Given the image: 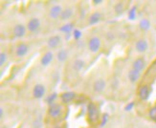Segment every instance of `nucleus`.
Here are the masks:
<instances>
[{
  "instance_id": "obj_19",
  "label": "nucleus",
  "mask_w": 156,
  "mask_h": 128,
  "mask_svg": "<svg viewBox=\"0 0 156 128\" xmlns=\"http://www.w3.org/2000/svg\"><path fill=\"white\" fill-rule=\"evenodd\" d=\"M85 66V61L80 58H78L76 59L75 61L73 62V65H72V68L73 70L75 72H80L81 70H83Z\"/></svg>"
},
{
  "instance_id": "obj_28",
  "label": "nucleus",
  "mask_w": 156,
  "mask_h": 128,
  "mask_svg": "<svg viewBox=\"0 0 156 128\" xmlns=\"http://www.w3.org/2000/svg\"><path fill=\"white\" fill-rule=\"evenodd\" d=\"M136 16V7H132V8L128 11V18L134 19Z\"/></svg>"
},
{
  "instance_id": "obj_14",
  "label": "nucleus",
  "mask_w": 156,
  "mask_h": 128,
  "mask_svg": "<svg viewBox=\"0 0 156 128\" xmlns=\"http://www.w3.org/2000/svg\"><path fill=\"white\" fill-rule=\"evenodd\" d=\"M62 42V37L59 36H52L48 39V47L50 49H57L58 45Z\"/></svg>"
},
{
  "instance_id": "obj_33",
  "label": "nucleus",
  "mask_w": 156,
  "mask_h": 128,
  "mask_svg": "<svg viewBox=\"0 0 156 128\" xmlns=\"http://www.w3.org/2000/svg\"><path fill=\"white\" fill-rule=\"evenodd\" d=\"M55 128H62V127H59V126H57V127H55Z\"/></svg>"
},
{
  "instance_id": "obj_26",
  "label": "nucleus",
  "mask_w": 156,
  "mask_h": 128,
  "mask_svg": "<svg viewBox=\"0 0 156 128\" xmlns=\"http://www.w3.org/2000/svg\"><path fill=\"white\" fill-rule=\"evenodd\" d=\"M56 99H57V94L54 93V94H52V95H49L48 97H47L46 102H47V103H49L51 105V104H53L54 102H55Z\"/></svg>"
},
{
  "instance_id": "obj_9",
  "label": "nucleus",
  "mask_w": 156,
  "mask_h": 128,
  "mask_svg": "<svg viewBox=\"0 0 156 128\" xmlns=\"http://www.w3.org/2000/svg\"><path fill=\"white\" fill-rule=\"evenodd\" d=\"M26 31H27V27H25L23 24H16L13 27V36L16 37H23L26 35Z\"/></svg>"
},
{
  "instance_id": "obj_27",
  "label": "nucleus",
  "mask_w": 156,
  "mask_h": 128,
  "mask_svg": "<svg viewBox=\"0 0 156 128\" xmlns=\"http://www.w3.org/2000/svg\"><path fill=\"white\" fill-rule=\"evenodd\" d=\"M72 36H73V37L75 40H79L81 37V36H83V33H81V32L79 29H75L72 33Z\"/></svg>"
},
{
  "instance_id": "obj_17",
  "label": "nucleus",
  "mask_w": 156,
  "mask_h": 128,
  "mask_svg": "<svg viewBox=\"0 0 156 128\" xmlns=\"http://www.w3.org/2000/svg\"><path fill=\"white\" fill-rule=\"evenodd\" d=\"M140 77H141V73L136 71V70H134V69H131L127 74L128 79H129V81L132 82V83L137 82L139 80V78H140Z\"/></svg>"
},
{
  "instance_id": "obj_22",
  "label": "nucleus",
  "mask_w": 156,
  "mask_h": 128,
  "mask_svg": "<svg viewBox=\"0 0 156 128\" xmlns=\"http://www.w3.org/2000/svg\"><path fill=\"white\" fill-rule=\"evenodd\" d=\"M139 28L142 31H147L151 28V21L147 18H143L139 22Z\"/></svg>"
},
{
  "instance_id": "obj_21",
  "label": "nucleus",
  "mask_w": 156,
  "mask_h": 128,
  "mask_svg": "<svg viewBox=\"0 0 156 128\" xmlns=\"http://www.w3.org/2000/svg\"><path fill=\"white\" fill-rule=\"evenodd\" d=\"M67 57H68V52H67L65 49L59 50L57 54V59L59 62H64L67 59Z\"/></svg>"
},
{
  "instance_id": "obj_16",
  "label": "nucleus",
  "mask_w": 156,
  "mask_h": 128,
  "mask_svg": "<svg viewBox=\"0 0 156 128\" xmlns=\"http://www.w3.org/2000/svg\"><path fill=\"white\" fill-rule=\"evenodd\" d=\"M101 19V13L99 12H94L93 13H91V15L89 16V17H88V24L89 25H96L98 24Z\"/></svg>"
},
{
  "instance_id": "obj_24",
  "label": "nucleus",
  "mask_w": 156,
  "mask_h": 128,
  "mask_svg": "<svg viewBox=\"0 0 156 128\" xmlns=\"http://www.w3.org/2000/svg\"><path fill=\"white\" fill-rule=\"evenodd\" d=\"M148 116H150V118L153 122H156V105L151 107L150 109V111H148Z\"/></svg>"
},
{
  "instance_id": "obj_18",
  "label": "nucleus",
  "mask_w": 156,
  "mask_h": 128,
  "mask_svg": "<svg viewBox=\"0 0 156 128\" xmlns=\"http://www.w3.org/2000/svg\"><path fill=\"white\" fill-rule=\"evenodd\" d=\"M74 15V11L72 8H66V9H63L62 15H60V20L62 21H66V20H69Z\"/></svg>"
},
{
  "instance_id": "obj_15",
  "label": "nucleus",
  "mask_w": 156,
  "mask_h": 128,
  "mask_svg": "<svg viewBox=\"0 0 156 128\" xmlns=\"http://www.w3.org/2000/svg\"><path fill=\"white\" fill-rule=\"evenodd\" d=\"M53 59H54V54L51 51H48L42 56L41 59H40V63H41L42 66L46 67L53 61Z\"/></svg>"
},
{
  "instance_id": "obj_11",
  "label": "nucleus",
  "mask_w": 156,
  "mask_h": 128,
  "mask_svg": "<svg viewBox=\"0 0 156 128\" xmlns=\"http://www.w3.org/2000/svg\"><path fill=\"white\" fill-rule=\"evenodd\" d=\"M138 96L142 100H147L151 96V89L147 85H143L139 88Z\"/></svg>"
},
{
  "instance_id": "obj_5",
  "label": "nucleus",
  "mask_w": 156,
  "mask_h": 128,
  "mask_svg": "<svg viewBox=\"0 0 156 128\" xmlns=\"http://www.w3.org/2000/svg\"><path fill=\"white\" fill-rule=\"evenodd\" d=\"M63 9H62V7L60 6V5H54L52 6L50 10H49V16L51 19L53 20H57L58 18L60 17V15H62V12Z\"/></svg>"
},
{
  "instance_id": "obj_31",
  "label": "nucleus",
  "mask_w": 156,
  "mask_h": 128,
  "mask_svg": "<svg viewBox=\"0 0 156 128\" xmlns=\"http://www.w3.org/2000/svg\"><path fill=\"white\" fill-rule=\"evenodd\" d=\"M104 1L103 0H93V4L94 5H100V4H101Z\"/></svg>"
},
{
  "instance_id": "obj_6",
  "label": "nucleus",
  "mask_w": 156,
  "mask_h": 128,
  "mask_svg": "<svg viewBox=\"0 0 156 128\" xmlns=\"http://www.w3.org/2000/svg\"><path fill=\"white\" fill-rule=\"evenodd\" d=\"M148 49V42L145 38H140L138 39L136 43H135V50L138 53H145Z\"/></svg>"
},
{
  "instance_id": "obj_1",
  "label": "nucleus",
  "mask_w": 156,
  "mask_h": 128,
  "mask_svg": "<svg viewBox=\"0 0 156 128\" xmlns=\"http://www.w3.org/2000/svg\"><path fill=\"white\" fill-rule=\"evenodd\" d=\"M87 118L89 123H97L100 119V112L98 106L94 102H90L87 105Z\"/></svg>"
},
{
  "instance_id": "obj_23",
  "label": "nucleus",
  "mask_w": 156,
  "mask_h": 128,
  "mask_svg": "<svg viewBox=\"0 0 156 128\" xmlns=\"http://www.w3.org/2000/svg\"><path fill=\"white\" fill-rule=\"evenodd\" d=\"M114 11H115V13H116L117 16H121L122 13L124 12V11H125V5H124V3L118 2L116 5H115V7H114Z\"/></svg>"
},
{
  "instance_id": "obj_32",
  "label": "nucleus",
  "mask_w": 156,
  "mask_h": 128,
  "mask_svg": "<svg viewBox=\"0 0 156 128\" xmlns=\"http://www.w3.org/2000/svg\"><path fill=\"white\" fill-rule=\"evenodd\" d=\"M3 116H4V109L1 107V108H0V117H1V119L3 118Z\"/></svg>"
},
{
  "instance_id": "obj_13",
  "label": "nucleus",
  "mask_w": 156,
  "mask_h": 128,
  "mask_svg": "<svg viewBox=\"0 0 156 128\" xmlns=\"http://www.w3.org/2000/svg\"><path fill=\"white\" fill-rule=\"evenodd\" d=\"M76 98V94L74 92H64L60 95V100L62 103H68L73 102Z\"/></svg>"
},
{
  "instance_id": "obj_4",
  "label": "nucleus",
  "mask_w": 156,
  "mask_h": 128,
  "mask_svg": "<svg viewBox=\"0 0 156 128\" xmlns=\"http://www.w3.org/2000/svg\"><path fill=\"white\" fill-rule=\"evenodd\" d=\"M41 23H40V20L37 17H33L31 18L28 23H27V30L31 33H36L39 30Z\"/></svg>"
},
{
  "instance_id": "obj_10",
  "label": "nucleus",
  "mask_w": 156,
  "mask_h": 128,
  "mask_svg": "<svg viewBox=\"0 0 156 128\" xmlns=\"http://www.w3.org/2000/svg\"><path fill=\"white\" fill-rule=\"evenodd\" d=\"M146 67V60L144 57H137L132 63V69L142 73Z\"/></svg>"
},
{
  "instance_id": "obj_7",
  "label": "nucleus",
  "mask_w": 156,
  "mask_h": 128,
  "mask_svg": "<svg viewBox=\"0 0 156 128\" xmlns=\"http://www.w3.org/2000/svg\"><path fill=\"white\" fill-rule=\"evenodd\" d=\"M46 93V88L43 84H37L33 89V95L36 99H42Z\"/></svg>"
},
{
  "instance_id": "obj_8",
  "label": "nucleus",
  "mask_w": 156,
  "mask_h": 128,
  "mask_svg": "<svg viewBox=\"0 0 156 128\" xmlns=\"http://www.w3.org/2000/svg\"><path fill=\"white\" fill-rule=\"evenodd\" d=\"M29 52V46L27 45L26 43L24 42H21L19 43L17 46H16V55L18 57H25L27 54Z\"/></svg>"
},
{
  "instance_id": "obj_2",
  "label": "nucleus",
  "mask_w": 156,
  "mask_h": 128,
  "mask_svg": "<svg viewBox=\"0 0 156 128\" xmlns=\"http://www.w3.org/2000/svg\"><path fill=\"white\" fill-rule=\"evenodd\" d=\"M62 111H63V108L62 105L58 103H53L49 106L48 115L52 119H59L62 116Z\"/></svg>"
},
{
  "instance_id": "obj_3",
  "label": "nucleus",
  "mask_w": 156,
  "mask_h": 128,
  "mask_svg": "<svg viewBox=\"0 0 156 128\" xmlns=\"http://www.w3.org/2000/svg\"><path fill=\"white\" fill-rule=\"evenodd\" d=\"M101 42L98 36H92L88 40V50L91 53H98L101 49Z\"/></svg>"
},
{
  "instance_id": "obj_25",
  "label": "nucleus",
  "mask_w": 156,
  "mask_h": 128,
  "mask_svg": "<svg viewBox=\"0 0 156 128\" xmlns=\"http://www.w3.org/2000/svg\"><path fill=\"white\" fill-rule=\"evenodd\" d=\"M7 60H8V55L4 52H1L0 54V65L3 66L7 62Z\"/></svg>"
},
{
  "instance_id": "obj_12",
  "label": "nucleus",
  "mask_w": 156,
  "mask_h": 128,
  "mask_svg": "<svg viewBox=\"0 0 156 128\" xmlns=\"http://www.w3.org/2000/svg\"><path fill=\"white\" fill-rule=\"evenodd\" d=\"M106 86V82L104 78H99L97 80H95V82L93 83V90L96 93H101L103 92Z\"/></svg>"
},
{
  "instance_id": "obj_30",
  "label": "nucleus",
  "mask_w": 156,
  "mask_h": 128,
  "mask_svg": "<svg viewBox=\"0 0 156 128\" xmlns=\"http://www.w3.org/2000/svg\"><path fill=\"white\" fill-rule=\"evenodd\" d=\"M133 107H134V102H129L128 104H126V105L125 110H126V111H130V110L133 108Z\"/></svg>"
},
{
  "instance_id": "obj_29",
  "label": "nucleus",
  "mask_w": 156,
  "mask_h": 128,
  "mask_svg": "<svg viewBox=\"0 0 156 128\" xmlns=\"http://www.w3.org/2000/svg\"><path fill=\"white\" fill-rule=\"evenodd\" d=\"M108 118H109L108 114H104V115H103V119H101V127L105 125V123H107V120H108Z\"/></svg>"
},
{
  "instance_id": "obj_20",
  "label": "nucleus",
  "mask_w": 156,
  "mask_h": 128,
  "mask_svg": "<svg viewBox=\"0 0 156 128\" xmlns=\"http://www.w3.org/2000/svg\"><path fill=\"white\" fill-rule=\"evenodd\" d=\"M74 30H75V29H74V24L71 23V22L66 23V24L62 25L59 28V31L62 33H65V35H69V33H73Z\"/></svg>"
}]
</instances>
